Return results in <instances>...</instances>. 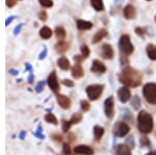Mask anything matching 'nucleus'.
Returning a JSON list of instances; mask_svg holds the SVG:
<instances>
[{"instance_id":"nucleus-29","label":"nucleus","mask_w":156,"mask_h":155,"mask_svg":"<svg viewBox=\"0 0 156 155\" xmlns=\"http://www.w3.org/2000/svg\"><path fill=\"white\" fill-rule=\"evenodd\" d=\"M34 136L36 137H37V139H45V136L43 134V128H42L41 125H39V126H37V129L36 130V132H34Z\"/></svg>"},{"instance_id":"nucleus-53","label":"nucleus","mask_w":156,"mask_h":155,"mask_svg":"<svg viewBox=\"0 0 156 155\" xmlns=\"http://www.w3.org/2000/svg\"><path fill=\"white\" fill-rule=\"evenodd\" d=\"M148 1H150V0H148Z\"/></svg>"},{"instance_id":"nucleus-12","label":"nucleus","mask_w":156,"mask_h":155,"mask_svg":"<svg viewBox=\"0 0 156 155\" xmlns=\"http://www.w3.org/2000/svg\"><path fill=\"white\" fill-rule=\"evenodd\" d=\"M74 153L81 155H93L94 154V150L90 146H87V145H78L74 148Z\"/></svg>"},{"instance_id":"nucleus-2","label":"nucleus","mask_w":156,"mask_h":155,"mask_svg":"<svg viewBox=\"0 0 156 155\" xmlns=\"http://www.w3.org/2000/svg\"><path fill=\"white\" fill-rule=\"evenodd\" d=\"M137 127L138 130L142 133L148 134L153 130L154 127V122H153V117L148 111H142L137 116Z\"/></svg>"},{"instance_id":"nucleus-14","label":"nucleus","mask_w":156,"mask_h":155,"mask_svg":"<svg viewBox=\"0 0 156 155\" xmlns=\"http://www.w3.org/2000/svg\"><path fill=\"white\" fill-rule=\"evenodd\" d=\"M115 155H132L131 149L126 144H119L115 147Z\"/></svg>"},{"instance_id":"nucleus-18","label":"nucleus","mask_w":156,"mask_h":155,"mask_svg":"<svg viewBox=\"0 0 156 155\" xmlns=\"http://www.w3.org/2000/svg\"><path fill=\"white\" fill-rule=\"evenodd\" d=\"M57 66H58L62 70H65V71H66V70H69V68H70L69 59L65 56L59 57V58L57 59Z\"/></svg>"},{"instance_id":"nucleus-7","label":"nucleus","mask_w":156,"mask_h":155,"mask_svg":"<svg viewBox=\"0 0 156 155\" xmlns=\"http://www.w3.org/2000/svg\"><path fill=\"white\" fill-rule=\"evenodd\" d=\"M104 114L107 117V119L112 120L115 117V102L114 98L112 96L104 101Z\"/></svg>"},{"instance_id":"nucleus-50","label":"nucleus","mask_w":156,"mask_h":155,"mask_svg":"<svg viewBox=\"0 0 156 155\" xmlns=\"http://www.w3.org/2000/svg\"><path fill=\"white\" fill-rule=\"evenodd\" d=\"M146 155H156V151H151L149 153H147Z\"/></svg>"},{"instance_id":"nucleus-16","label":"nucleus","mask_w":156,"mask_h":155,"mask_svg":"<svg viewBox=\"0 0 156 155\" xmlns=\"http://www.w3.org/2000/svg\"><path fill=\"white\" fill-rule=\"evenodd\" d=\"M124 17L126 19H133L135 17V9L131 4H128L124 7Z\"/></svg>"},{"instance_id":"nucleus-38","label":"nucleus","mask_w":156,"mask_h":155,"mask_svg":"<svg viewBox=\"0 0 156 155\" xmlns=\"http://www.w3.org/2000/svg\"><path fill=\"white\" fill-rule=\"evenodd\" d=\"M62 151H64V153L66 155H70L71 154V148H70V145L66 143L64 144V147H62Z\"/></svg>"},{"instance_id":"nucleus-32","label":"nucleus","mask_w":156,"mask_h":155,"mask_svg":"<svg viewBox=\"0 0 156 155\" xmlns=\"http://www.w3.org/2000/svg\"><path fill=\"white\" fill-rule=\"evenodd\" d=\"M126 145L129 147L130 149H133L135 148V143H134V137L133 136H129L126 139Z\"/></svg>"},{"instance_id":"nucleus-6","label":"nucleus","mask_w":156,"mask_h":155,"mask_svg":"<svg viewBox=\"0 0 156 155\" xmlns=\"http://www.w3.org/2000/svg\"><path fill=\"white\" fill-rule=\"evenodd\" d=\"M130 131L129 125L125 122H117L114 126V134L117 137H124L126 136Z\"/></svg>"},{"instance_id":"nucleus-43","label":"nucleus","mask_w":156,"mask_h":155,"mask_svg":"<svg viewBox=\"0 0 156 155\" xmlns=\"http://www.w3.org/2000/svg\"><path fill=\"white\" fill-rule=\"evenodd\" d=\"M51 136L53 137V139H56V141H58V142H62V136H59V134H57V133L52 134Z\"/></svg>"},{"instance_id":"nucleus-17","label":"nucleus","mask_w":156,"mask_h":155,"mask_svg":"<svg viewBox=\"0 0 156 155\" xmlns=\"http://www.w3.org/2000/svg\"><path fill=\"white\" fill-rule=\"evenodd\" d=\"M77 28L79 30H89L93 27V24L89 21H84V20H77L76 21Z\"/></svg>"},{"instance_id":"nucleus-19","label":"nucleus","mask_w":156,"mask_h":155,"mask_svg":"<svg viewBox=\"0 0 156 155\" xmlns=\"http://www.w3.org/2000/svg\"><path fill=\"white\" fill-rule=\"evenodd\" d=\"M106 36H107V31L105 30V29H100V30L98 31L97 33L94 36V37H93L92 43H93V44L99 43V42L101 41L102 39H104V37H106Z\"/></svg>"},{"instance_id":"nucleus-9","label":"nucleus","mask_w":156,"mask_h":155,"mask_svg":"<svg viewBox=\"0 0 156 155\" xmlns=\"http://www.w3.org/2000/svg\"><path fill=\"white\" fill-rule=\"evenodd\" d=\"M47 83H48L50 89L52 90V92H54V93H58L59 82H58V80H57V76H56L55 71H53L51 74L49 75L48 79H47Z\"/></svg>"},{"instance_id":"nucleus-11","label":"nucleus","mask_w":156,"mask_h":155,"mask_svg":"<svg viewBox=\"0 0 156 155\" xmlns=\"http://www.w3.org/2000/svg\"><path fill=\"white\" fill-rule=\"evenodd\" d=\"M114 49L109 44H104L101 48V56L105 59H112L114 58Z\"/></svg>"},{"instance_id":"nucleus-41","label":"nucleus","mask_w":156,"mask_h":155,"mask_svg":"<svg viewBox=\"0 0 156 155\" xmlns=\"http://www.w3.org/2000/svg\"><path fill=\"white\" fill-rule=\"evenodd\" d=\"M22 26H23V24L17 25V26L15 27V29H14V36H17V34L19 33L20 30H21V28H22Z\"/></svg>"},{"instance_id":"nucleus-1","label":"nucleus","mask_w":156,"mask_h":155,"mask_svg":"<svg viewBox=\"0 0 156 155\" xmlns=\"http://www.w3.org/2000/svg\"><path fill=\"white\" fill-rule=\"evenodd\" d=\"M119 79L128 87H136L142 83V74L131 67H126L119 74Z\"/></svg>"},{"instance_id":"nucleus-8","label":"nucleus","mask_w":156,"mask_h":155,"mask_svg":"<svg viewBox=\"0 0 156 155\" xmlns=\"http://www.w3.org/2000/svg\"><path fill=\"white\" fill-rule=\"evenodd\" d=\"M117 95H118V99H119L122 103H126V102L129 101L130 98H131V92L128 89V86L120 87L117 92Z\"/></svg>"},{"instance_id":"nucleus-27","label":"nucleus","mask_w":156,"mask_h":155,"mask_svg":"<svg viewBox=\"0 0 156 155\" xmlns=\"http://www.w3.org/2000/svg\"><path fill=\"white\" fill-rule=\"evenodd\" d=\"M45 121L49 124H53V125H58V121H57L56 117L53 114H47L45 116Z\"/></svg>"},{"instance_id":"nucleus-31","label":"nucleus","mask_w":156,"mask_h":155,"mask_svg":"<svg viewBox=\"0 0 156 155\" xmlns=\"http://www.w3.org/2000/svg\"><path fill=\"white\" fill-rule=\"evenodd\" d=\"M81 55L83 58H87L90 56V49L87 45H82L81 46Z\"/></svg>"},{"instance_id":"nucleus-25","label":"nucleus","mask_w":156,"mask_h":155,"mask_svg":"<svg viewBox=\"0 0 156 155\" xmlns=\"http://www.w3.org/2000/svg\"><path fill=\"white\" fill-rule=\"evenodd\" d=\"M130 103H131V106L134 111H138V109L140 108V99L137 95H135V96L132 97Z\"/></svg>"},{"instance_id":"nucleus-40","label":"nucleus","mask_w":156,"mask_h":155,"mask_svg":"<svg viewBox=\"0 0 156 155\" xmlns=\"http://www.w3.org/2000/svg\"><path fill=\"white\" fill-rule=\"evenodd\" d=\"M62 84H65L66 86H69V87H73L75 86L74 82L72 80H69V79H64V80H62Z\"/></svg>"},{"instance_id":"nucleus-5","label":"nucleus","mask_w":156,"mask_h":155,"mask_svg":"<svg viewBox=\"0 0 156 155\" xmlns=\"http://www.w3.org/2000/svg\"><path fill=\"white\" fill-rule=\"evenodd\" d=\"M119 47L121 49V51L123 52L126 55H129L131 54L133 51H134V47L130 41V37L128 34H123L122 37H120L119 41Z\"/></svg>"},{"instance_id":"nucleus-24","label":"nucleus","mask_w":156,"mask_h":155,"mask_svg":"<svg viewBox=\"0 0 156 155\" xmlns=\"http://www.w3.org/2000/svg\"><path fill=\"white\" fill-rule=\"evenodd\" d=\"M90 4H92V6L94 7L97 12H101L104 9V5H103L102 0H90Z\"/></svg>"},{"instance_id":"nucleus-4","label":"nucleus","mask_w":156,"mask_h":155,"mask_svg":"<svg viewBox=\"0 0 156 155\" xmlns=\"http://www.w3.org/2000/svg\"><path fill=\"white\" fill-rule=\"evenodd\" d=\"M103 90H104L103 84H90L85 89V92L90 101H96L101 97Z\"/></svg>"},{"instance_id":"nucleus-52","label":"nucleus","mask_w":156,"mask_h":155,"mask_svg":"<svg viewBox=\"0 0 156 155\" xmlns=\"http://www.w3.org/2000/svg\"><path fill=\"white\" fill-rule=\"evenodd\" d=\"M155 20H156V17H155Z\"/></svg>"},{"instance_id":"nucleus-30","label":"nucleus","mask_w":156,"mask_h":155,"mask_svg":"<svg viewBox=\"0 0 156 155\" xmlns=\"http://www.w3.org/2000/svg\"><path fill=\"white\" fill-rule=\"evenodd\" d=\"M80 107H81L82 111H89L90 108V104L87 100H81L80 101Z\"/></svg>"},{"instance_id":"nucleus-28","label":"nucleus","mask_w":156,"mask_h":155,"mask_svg":"<svg viewBox=\"0 0 156 155\" xmlns=\"http://www.w3.org/2000/svg\"><path fill=\"white\" fill-rule=\"evenodd\" d=\"M81 120H82V114H79V112H75V114H73L70 121L72 122V124H78L81 122Z\"/></svg>"},{"instance_id":"nucleus-36","label":"nucleus","mask_w":156,"mask_h":155,"mask_svg":"<svg viewBox=\"0 0 156 155\" xmlns=\"http://www.w3.org/2000/svg\"><path fill=\"white\" fill-rule=\"evenodd\" d=\"M72 126V122L71 121H64L62 122V131L64 132H68L69 129L71 128Z\"/></svg>"},{"instance_id":"nucleus-23","label":"nucleus","mask_w":156,"mask_h":155,"mask_svg":"<svg viewBox=\"0 0 156 155\" xmlns=\"http://www.w3.org/2000/svg\"><path fill=\"white\" fill-rule=\"evenodd\" d=\"M68 48H69V44L64 41H59L58 43L55 45V50H56L58 53H64V52L67 51Z\"/></svg>"},{"instance_id":"nucleus-26","label":"nucleus","mask_w":156,"mask_h":155,"mask_svg":"<svg viewBox=\"0 0 156 155\" xmlns=\"http://www.w3.org/2000/svg\"><path fill=\"white\" fill-rule=\"evenodd\" d=\"M55 34H56L57 39H59L62 41V40H64L66 37V30H65V28L62 26H57L55 28Z\"/></svg>"},{"instance_id":"nucleus-44","label":"nucleus","mask_w":156,"mask_h":155,"mask_svg":"<svg viewBox=\"0 0 156 155\" xmlns=\"http://www.w3.org/2000/svg\"><path fill=\"white\" fill-rule=\"evenodd\" d=\"M25 69H26L28 72H30V73H32V71H34V70H32L31 65H30L29 62H26V64H25Z\"/></svg>"},{"instance_id":"nucleus-35","label":"nucleus","mask_w":156,"mask_h":155,"mask_svg":"<svg viewBox=\"0 0 156 155\" xmlns=\"http://www.w3.org/2000/svg\"><path fill=\"white\" fill-rule=\"evenodd\" d=\"M39 2L44 7H51L53 5V1L52 0H39Z\"/></svg>"},{"instance_id":"nucleus-21","label":"nucleus","mask_w":156,"mask_h":155,"mask_svg":"<svg viewBox=\"0 0 156 155\" xmlns=\"http://www.w3.org/2000/svg\"><path fill=\"white\" fill-rule=\"evenodd\" d=\"M94 136L95 139H96V141H100V139H102V136H104V128L101 126H99V125H96V126H94Z\"/></svg>"},{"instance_id":"nucleus-37","label":"nucleus","mask_w":156,"mask_h":155,"mask_svg":"<svg viewBox=\"0 0 156 155\" xmlns=\"http://www.w3.org/2000/svg\"><path fill=\"white\" fill-rule=\"evenodd\" d=\"M124 114H122V118L125 120V121H129V120L132 119V116H131V112H130L128 109H124Z\"/></svg>"},{"instance_id":"nucleus-39","label":"nucleus","mask_w":156,"mask_h":155,"mask_svg":"<svg viewBox=\"0 0 156 155\" xmlns=\"http://www.w3.org/2000/svg\"><path fill=\"white\" fill-rule=\"evenodd\" d=\"M47 52H48V49H47V47L46 46H44V49L42 50V52L40 53V55H39V59H44L45 57L47 56Z\"/></svg>"},{"instance_id":"nucleus-3","label":"nucleus","mask_w":156,"mask_h":155,"mask_svg":"<svg viewBox=\"0 0 156 155\" xmlns=\"http://www.w3.org/2000/svg\"><path fill=\"white\" fill-rule=\"evenodd\" d=\"M143 95L148 103L156 105V83L154 82L146 83L143 87Z\"/></svg>"},{"instance_id":"nucleus-10","label":"nucleus","mask_w":156,"mask_h":155,"mask_svg":"<svg viewBox=\"0 0 156 155\" xmlns=\"http://www.w3.org/2000/svg\"><path fill=\"white\" fill-rule=\"evenodd\" d=\"M90 71L93 73H97V74H103L106 72V67L104 66L102 62H100L99 59H95L92 62V67H90Z\"/></svg>"},{"instance_id":"nucleus-46","label":"nucleus","mask_w":156,"mask_h":155,"mask_svg":"<svg viewBox=\"0 0 156 155\" xmlns=\"http://www.w3.org/2000/svg\"><path fill=\"white\" fill-rule=\"evenodd\" d=\"M25 136H26V131L22 130V131L19 133V139H25Z\"/></svg>"},{"instance_id":"nucleus-13","label":"nucleus","mask_w":156,"mask_h":155,"mask_svg":"<svg viewBox=\"0 0 156 155\" xmlns=\"http://www.w3.org/2000/svg\"><path fill=\"white\" fill-rule=\"evenodd\" d=\"M57 99V102H58L59 106L64 109H69L71 107V99L69 97L65 96V95H57L56 97Z\"/></svg>"},{"instance_id":"nucleus-33","label":"nucleus","mask_w":156,"mask_h":155,"mask_svg":"<svg viewBox=\"0 0 156 155\" xmlns=\"http://www.w3.org/2000/svg\"><path fill=\"white\" fill-rule=\"evenodd\" d=\"M140 146H142V147H147V148H149V147L151 146L150 139H148L147 136H142V137H140Z\"/></svg>"},{"instance_id":"nucleus-20","label":"nucleus","mask_w":156,"mask_h":155,"mask_svg":"<svg viewBox=\"0 0 156 155\" xmlns=\"http://www.w3.org/2000/svg\"><path fill=\"white\" fill-rule=\"evenodd\" d=\"M146 51H147V54L150 59L156 61V46L155 45L149 44L147 46V48H146Z\"/></svg>"},{"instance_id":"nucleus-49","label":"nucleus","mask_w":156,"mask_h":155,"mask_svg":"<svg viewBox=\"0 0 156 155\" xmlns=\"http://www.w3.org/2000/svg\"><path fill=\"white\" fill-rule=\"evenodd\" d=\"M34 74L32 73H30V75H29V77H28V82L29 83H32V82H34Z\"/></svg>"},{"instance_id":"nucleus-22","label":"nucleus","mask_w":156,"mask_h":155,"mask_svg":"<svg viewBox=\"0 0 156 155\" xmlns=\"http://www.w3.org/2000/svg\"><path fill=\"white\" fill-rule=\"evenodd\" d=\"M40 36H41L42 39L48 40L52 36V30L48 26H43L41 28V30H40Z\"/></svg>"},{"instance_id":"nucleus-45","label":"nucleus","mask_w":156,"mask_h":155,"mask_svg":"<svg viewBox=\"0 0 156 155\" xmlns=\"http://www.w3.org/2000/svg\"><path fill=\"white\" fill-rule=\"evenodd\" d=\"M40 18H41V20H46L47 19V14L45 12H40Z\"/></svg>"},{"instance_id":"nucleus-47","label":"nucleus","mask_w":156,"mask_h":155,"mask_svg":"<svg viewBox=\"0 0 156 155\" xmlns=\"http://www.w3.org/2000/svg\"><path fill=\"white\" fill-rule=\"evenodd\" d=\"M15 19H16V17H15V16H12V17H9V18H7V19H6V23H5L6 26H7V25H9V23H11V22L12 21V20H15Z\"/></svg>"},{"instance_id":"nucleus-48","label":"nucleus","mask_w":156,"mask_h":155,"mask_svg":"<svg viewBox=\"0 0 156 155\" xmlns=\"http://www.w3.org/2000/svg\"><path fill=\"white\" fill-rule=\"evenodd\" d=\"M9 73L12 75H14V76H16V75L19 74V71H17V70H15V69H12V70H9Z\"/></svg>"},{"instance_id":"nucleus-34","label":"nucleus","mask_w":156,"mask_h":155,"mask_svg":"<svg viewBox=\"0 0 156 155\" xmlns=\"http://www.w3.org/2000/svg\"><path fill=\"white\" fill-rule=\"evenodd\" d=\"M45 84H46V82H45L44 80H42V81H40L39 83L37 84V86H36V92L37 94H40V93H42L43 91H44V87H45Z\"/></svg>"},{"instance_id":"nucleus-15","label":"nucleus","mask_w":156,"mask_h":155,"mask_svg":"<svg viewBox=\"0 0 156 155\" xmlns=\"http://www.w3.org/2000/svg\"><path fill=\"white\" fill-rule=\"evenodd\" d=\"M71 73H72V76L74 77L75 79H78V78H81L82 76L84 75V71L83 69H82L81 65L80 64H75L74 66H73V68L71 70Z\"/></svg>"},{"instance_id":"nucleus-42","label":"nucleus","mask_w":156,"mask_h":155,"mask_svg":"<svg viewBox=\"0 0 156 155\" xmlns=\"http://www.w3.org/2000/svg\"><path fill=\"white\" fill-rule=\"evenodd\" d=\"M16 4V1L15 0H6V5L7 7H12Z\"/></svg>"},{"instance_id":"nucleus-51","label":"nucleus","mask_w":156,"mask_h":155,"mask_svg":"<svg viewBox=\"0 0 156 155\" xmlns=\"http://www.w3.org/2000/svg\"><path fill=\"white\" fill-rule=\"evenodd\" d=\"M115 2L117 4H120V3H122V2H123V0H115Z\"/></svg>"}]
</instances>
